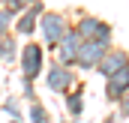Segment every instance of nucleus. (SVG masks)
<instances>
[{
    "label": "nucleus",
    "instance_id": "11",
    "mask_svg": "<svg viewBox=\"0 0 129 123\" xmlns=\"http://www.w3.org/2000/svg\"><path fill=\"white\" fill-rule=\"evenodd\" d=\"M18 36H12V33H6V36H0V63H15L18 60Z\"/></svg>",
    "mask_w": 129,
    "mask_h": 123
},
{
    "label": "nucleus",
    "instance_id": "18",
    "mask_svg": "<svg viewBox=\"0 0 129 123\" xmlns=\"http://www.w3.org/2000/svg\"><path fill=\"white\" fill-rule=\"evenodd\" d=\"M6 123H24V120H6Z\"/></svg>",
    "mask_w": 129,
    "mask_h": 123
},
{
    "label": "nucleus",
    "instance_id": "10",
    "mask_svg": "<svg viewBox=\"0 0 129 123\" xmlns=\"http://www.w3.org/2000/svg\"><path fill=\"white\" fill-rule=\"evenodd\" d=\"M63 105H66V117L81 123V117H84V87H72L63 96Z\"/></svg>",
    "mask_w": 129,
    "mask_h": 123
},
{
    "label": "nucleus",
    "instance_id": "2",
    "mask_svg": "<svg viewBox=\"0 0 129 123\" xmlns=\"http://www.w3.org/2000/svg\"><path fill=\"white\" fill-rule=\"evenodd\" d=\"M72 30L78 33L81 42H87V39H111V42H114V27H111V21L99 18L93 12H81V9H78V18L72 21Z\"/></svg>",
    "mask_w": 129,
    "mask_h": 123
},
{
    "label": "nucleus",
    "instance_id": "7",
    "mask_svg": "<svg viewBox=\"0 0 129 123\" xmlns=\"http://www.w3.org/2000/svg\"><path fill=\"white\" fill-rule=\"evenodd\" d=\"M78 48H81V39H78V33L69 27V30L63 33V39H60V45L54 48L57 63H60V66H69V69H75V54H78Z\"/></svg>",
    "mask_w": 129,
    "mask_h": 123
},
{
    "label": "nucleus",
    "instance_id": "6",
    "mask_svg": "<svg viewBox=\"0 0 129 123\" xmlns=\"http://www.w3.org/2000/svg\"><path fill=\"white\" fill-rule=\"evenodd\" d=\"M126 60H129V51H126V48H120V45H111V48L102 54V60L96 63V69H93V72H96L102 81H108L114 72H120V69L126 66Z\"/></svg>",
    "mask_w": 129,
    "mask_h": 123
},
{
    "label": "nucleus",
    "instance_id": "16",
    "mask_svg": "<svg viewBox=\"0 0 129 123\" xmlns=\"http://www.w3.org/2000/svg\"><path fill=\"white\" fill-rule=\"evenodd\" d=\"M12 21H15V18H12L9 12H3V9H0V36L12 33Z\"/></svg>",
    "mask_w": 129,
    "mask_h": 123
},
{
    "label": "nucleus",
    "instance_id": "3",
    "mask_svg": "<svg viewBox=\"0 0 129 123\" xmlns=\"http://www.w3.org/2000/svg\"><path fill=\"white\" fill-rule=\"evenodd\" d=\"M18 69H21V78H27V81H36L42 72H45V48H42V42H33L27 39L21 48H18Z\"/></svg>",
    "mask_w": 129,
    "mask_h": 123
},
{
    "label": "nucleus",
    "instance_id": "5",
    "mask_svg": "<svg viewBox=\"0 0 129 123\" xmlns=\"http://www.w3.org/2000/svg\"><path fill=\"white\" fill-rule=\"evenodd\" d=\"M42 78H45V87L51 93H66L75 87V81H78V75H75V69H69V66H60V63L54 60L51 66H45V72H42Z\"/></svg>",
    "mask_w": 129,
    "mask_h": 123
},
{
    "label": "nucleus",
    "instance_id": "17",
    "mask_svg": "<svg viewBox=\"0 0 129 123\" xmlns=\"http://www.w3.org/2000/svg\"><path fill=\"white\" fill-rule=\"evenodd\" d=\"M57 123H78V120H69V117H60Z\"/></svg>",
    "mask_w": 129,
    "mask_h": 123
},
{
    "label": "nucleus",
    "instance_id": "1",
    "mask_svg": "<svg viewBox=\"0 0 129 123\" xmlns=\"http://www.w3.org/2000/svg\"><path fill=\"white\" fill-rule=\"evenodd\" d=\"M72 27V21H69V15L66 12H54V9H45L42 15H39V21H36V33L42 36V48H48V51H54L57 45H60V39H63V33Z\"/></svg>",
    "mask_w": 129,
    "mask_h": 123
},
{
    "label": "nucleus",
    "instance_id": "9",
    "mask_svg": "<svg viewBox=\"0 0 129 123\" xmlns=\"http://www.w3.org/2000/svg\"><path fill=\"white\" fill-rule=\"evenodd\" d=\"M36 21H39V15H36L33 9H24V12L15 15V21H12V36L33 39V33H36Z\"/></svg>",
    "mask_w": 129,
    "mask_h": 123
},
{
    "label": "nucleus",
    "instance_id": "8",
    "mask_svg": "<svg viewBox=\"0 0 129 123\" xmlns=\"http://www.w3.org/2000/svg\"><path fill=\"white\" fill-rule=\"evenodd\" d=\"M129 90V60L126 66L120 69V72H114L108 81H105V87H102V96H105V102H111V105H117V99Z\"/></svg>",
    "mask_w": 129,
    "mask_h": 123
},
{
    "label": "nucleus",
    "instance_id": "13",
    "mask_svg": "<svg viewBox=\"0 0 129 123\" xmlns=\"http://www.w3.org/2000/svg\"><path fill=\"white\" fill-rule=\"evenodd\" d=\"M24 117H30V123H51V111L36 99V102H27V114Z\"/></svg>",
    "mask_w": 129,
    "mask_h": 123
},
{
    "label": "nucleus",
    "instance_id": "12",
    "mask_svg": "<svg viewBox=\"0 0 129 123\" xmlns=\"http://www.w3.org/2000/svg\"><path fill=\"white\" fill-rule=\"evenodd\" d=\"M0 111L9 117V120H24V102L18 99V96H3V102H0Z\"/></svg>",
    "mask_w": 129,
    "mask_h": 123
},
{
    "label": "nucleus",
    "instance_id": "15",
    "mask_svg": "<svg viewBox=\"0 0 129 123\" xmlns=\"http://www.w3.org/2000/svg\"><path fill=\"white\" fill-rule=\"evenodd\" d=\"M114 114H117V120H129V90L117 99V111Z\"/></svg>",
    "mask_w": 129,
    "mask_h": 123
},
{
    "label": "nucleus",
    "instance_id": "14",
    "mask_svg": "<svg viewBox=\"0 0 129 123\" xmlns=\"http://www.w3.org/2000/svg\"><path fill=\"white\" fill-rule=\"evenodd\" d=\"M21 102H36L39 96H36V84L27 81V78H21V96H18Z\"/></svg>",
    "mask_w": 129,
    "mask_h": 123
},
{
    "label": "nucleus",
    "instance_id": "4",
    "mask_svg": "<svg viewBox=\"0 0 129 123\" xmlns=\"http://www.w3.org/2000/svg\"><path fill=\"white\" fill-rule=\"evenodd\" d=\"M111 45H114L111 39H87V42H81V48H78V54H75V69H78V72H93L96 63L102 60V54H105Z\"/></svg>",
    "mask_w": 129,
    "mask_h": 123
}]
</instances>
